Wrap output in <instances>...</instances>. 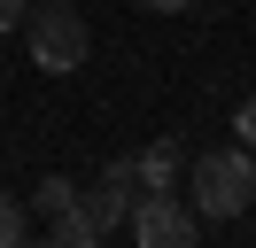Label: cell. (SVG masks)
I'll use <instances>...</instances> for the list:
<instances>
[{
    "instance_id": "8fae6325",
    "label": "cell",
    "mask_w": 256,
    "mask_h": 248,
    "mask_svg": "<svg viewBox=\"0 0 256 248\" xmlns=\"http://www.w3.org/2000/svg\"><path fill=\"white\" fill-rule=\"evenodd\" d=\"M140 8H156V16H178V8H194V0H140Z\"/></svg>"
},
{
    "instance_id": "5b68a950",
    "label": "cell",
    "mask_w": 256,
    "mask_h": 248,
    "mask_svg": "<svg viewBox=\"0 0 256 248\" xmlns=\"http://www.w3.org/2000/svg\"><path fill=\"white\" fill-rule=\"evenodd\" d=\"M132 170H140V194H171L178 170H186V155H178V140H156V148L132 155Z\"/></svg>"
},
{
    "instance_id": "30bf717a",
    "label": "cell",
    "mask_w": 256,
    "mask_h": 248,
    "mask_svg": "<svg viewBox=\"0 0 256 248\" xmlns=\"http://www.w3.org/2000/svg\"><path fill=\"white\" fill-rule=\"evenodd\" d=\"M24 8H32V0H0V31H16V24H24Z\"/></svg>"
},
{
    "instance_id": "ba28073f",
    "label": "cell",
    "mask_w": 256,
    "mask_h": 248,
    "mask_svg": "<svg viewBox=\"0 0 256 248\" xmlns=\"http://www.w3.org/2000/svg\"><path fill=\"white\" fill-rule=\"evenodd\" d=\"M32 202H39V217H47V210H62V202H78V186H70V178H39Z\"/></svg>"
},
{
    "instance_id": "7a4b0ae2",
    "label": "cell",
    "mask_w": 256,
    "mask_h": 248,
    "mask_svg": "<svg viewBox=\"0 0 256 248\" xmlns=\"http://www.w3.org/2000/svg\"><path fill=\"white\" fill-rule=\"evenodd\" d=\"M248 202H256V163H248V148H210L202 163H194V217H225V225H233Z\"/></svg>"
},
{
    "instance_id": "3957f363",
    "label": "cell",
    "mask_w": 256,
    "mask_h": 248,
    "mask_svg": "<svg viewBox=\"0 0 256 248\" xmlns=\"http://www.w3.org/2000/svg\"><path fill=\"white\" fill-rule=\"evenodd\" d=\"M132 240L140 248H202V217L178 194H132Z\"/></svg>"
},
{
    "instance_id": "277c9868",
    "label": "cell",
    "mask_w": 256,
    "mask_h": 248,
    "mask_svg": "<svg viewBox=\"0 0 256 248\" xmlns=\"http://www.w3.org/2000/svg\"><path fill=\"white\" fill-rule=\"evenodd\" d=\"M132 186H140V170H132V155H109V163H101V178H94V186L78 194L86 225H94V232H116V225L132 217Z\"/></svg>"
},
{
    "instance_id": "52a82bcc",
    "label": "cell",
    "mask_w": 256,
    "mask_h": 248,
    "mask_svg": "<svg viewBox=\"0 0 256 248\" xmlns=\"http://www.w3.org/2000/svg\"><path fill=\"white\" fill-rule=\"evenodd\" d=\"M24 232H32V217H24V202H16V194H0V248H16Z\"/></svg>"
},
{
    "instance_id": "6da1fadb",
    "label": "cell",
    "mask_w": 256,
    "mask_h": 248,
    "mask_svg": "<svg viewBox=\"0 0 256 248\" xmlns=\"http://www.w3.org/2000/svg\"><path fill=\"white\" fill-rule=\"evenodd\" d=\"M16 31H24V46H32V70H47V78L78 70L86 46H94V31H86V16L70 8V0H39V8H24Z\"/></svg>"
},
{
    "instance_id": "7c38bea8",
    "label": "cell",
    "mask_w": 256,
    "mask_h": 248,
    "mask_svg": "<svg viewBox=\"0 0 256 248\" xmlns=\"http://www.w3.org/2000/svg\"><path fill=\"white\" fill-rule=\"evenodd\" d=\"M16 248H47V240H32V232H24V240H16Z\"/></svg>"
},
{
    "instance_id": "9c48e42d",
    "label": "cell",
    "mask_w": 256,
    "mask_h": 248,
    "mask_svg": "<svg viewBox=\"0 0 256 248\" xmlns=\"http://www.w3.org/2000/svg\"><path fill=\"white\" fill-rule=\"evenodd\" d=\"M233 132H240V148H256V93L240 101V116H233Z\"/></svg>"
},
{
    "instance_id": "8992f818",
    "label": "cell",
    "mask_w": 256,
    "mask_h": 248,
    "mask_svg": "<svg viewBox=\"0 0 256 248\" xmlns=\"http://www.w3.org/2000/svg\"><path fill=\"white\" fill-rule=\"evenodd\" d=\"M47 248H101V232L86 225V210L78 202H62V210H47V232H39Z\"/></svg>"
}]
</instances>
